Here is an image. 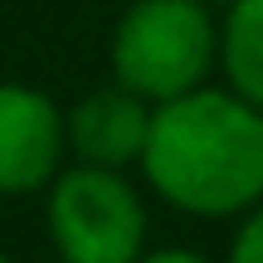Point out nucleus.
Returning a JSON list of instances; mask_svg holds the SVG:
<instances>
[{"label": "nucleus", "mask_w": 263, "mask_h": 263, "mask_svg": "<svg viewBox=\"0 0 263 263\" xmlns=\"http://www.w3.org/2000/svg\"><path fill=\"white\" fill-rule=\"evenodd\" d=\"M229 263H263V200L249 210L244 224H239L234 249H229Z\"/></svg>", "instance_id": "0eeeda50"}, {"label": "nucleus", "mask_w": 263, "mask_h": 263, "mask_svg": "<svg viewBox=\"0 0 263 263\" xmlns=\"http://www.w3.org/2000/svg\"><path fill=\"white\" fill-rule=\"evenodd\" d=\"M112 78L146 103L205 88L219 64V25L205 0H132L112 29Z\"/></svg>", "instance_id": "f03ea898"}, {"label": "nucleus", "mask_w": 263, "mask_h": 263, "mask_svg": "<svg viewBox=\"0 0 263 263\" xmlns=\"http://www.w3.org/2000/svg\"><path fill=\"white\" fill-rule=\"evenodd\" d=\"M68 112L29 83H0V195H34L59 176Z\"/></svg>", "instance_id": "20e7f679"}, {"label": "nucleus", "mask_w": 263, "mask_h": 263, "mask_svg": "<svg viewBox=\"0 0 263 263\" xmlns=\"http://www.w3.org/2000/svg\"><path fill=\"white\" fill-rule=\"evenodd\" d=\"M151 112L156 103H146L141 93L112 83L88 93L83 103L68 112V151H73L83 166H141V151L151 137Z\"/></svg>", "instance_id": "39448f33"}, {"label": "nucleus", "mask_w": 263, "mask_h": 263, "mask_svg": "<svg viewBox=\"0 0 263 263\" xmlns=\"http://www.w3.org/2000/svg\"><path fill=\"white\" fill-rule=\"evenodd\" d=\"M49 239L64 263H137L146 254V205L122 171L78 161L54 176Z\"/></svg>", "instance_id": "7ed1b4c3"}, {"label": "nucleus", "mask_w": 263, "mask_h": 263, "mask_svg": "<svg viewBox=\"0 0 263 263\" xmlns=\"http://www.w3.org/2000/svg\"><path fill=\"white\" fill-rule=\"evenodd\" d=\"M141 171L185 215H244L263 200V107L234 88H195L156 103Z\"/></svg>", "instance_id": "f257e3e1"}, {"label": "nucleus", "mask_w": 263, "mask_h": 263, "mask_svg": "<svg viewBox=\"0 0 263 263\" xmlns=\"http://www.w3.org/2000/svg\"><path fill=\"white\" fill-rule=\"evenodd\" d=\"M0 263H10V258H5V254H0Z\"/></svg>", "instance_id": "9d476101"}, {"label": "nucleus", "mask_w": 263, "mask_h": 263, "mask_svg": "<svg viewBox=\"0 0 263 263\" xmlns=\"http://www.w3.org/2000/svg\"><path fill=\"white\" fill-rule=\"evenodd\" d=\"M219 68L229 88L263 107V0H234L224 5L219 25Z\"/></svg>", "instance_id": "423d86ee"}, {"label": "nucleus", "mask_w": 263, "mask_h": 263, "mask_svg": "<svg viewBox=\"0 0 263 263\" xmlns=\"http://www.w3.org/2000/svg\"><path fill=\"white\" fill-rule=\"evenodd\" d=\"M137 263H210V258L190 254V249H156V254H141Z\"/></svg>", "instance_id": "6e6552de"}, {"label": "nucleus", "mask_w": 263, "mask_h": 263, "mask_svg": "<svg viewBox=\"0 0 263 263\" xmlns=\"http://www.w3.org/2000/svg\"><path fill=\"white\" fill-rule=\"evenodd\" d=\"M205 5H234V0H205Z\"/></svg>", "instance_id": "1a4fd4ad"}]
</instances>
